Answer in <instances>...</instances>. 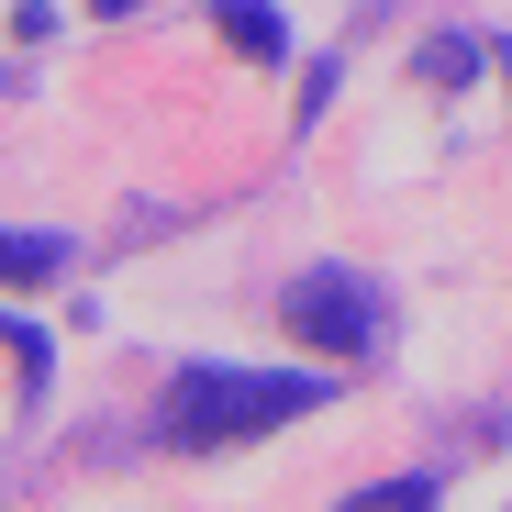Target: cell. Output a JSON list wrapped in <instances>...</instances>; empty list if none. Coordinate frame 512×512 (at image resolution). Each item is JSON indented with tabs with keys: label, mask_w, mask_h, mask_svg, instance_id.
Segmentation results:
<instances>
[{
	"label": "cell",
	"mask_w": 512,
	"mask_h": 512,
	"mask_svg": "<svg viewBox=\"0 0 512 512\" xmlns=\"http://www.w3.org/2000/svg\"><path fill=\"white\" fill-rule=\"evenodd\" d=\"M312 401H323V368L256 379V368H212V357H190L179 379H167L156 446H179V457H212V446H256V435H279V423H301Z\"/></svg>",
	"instance_id": "6da1fadb"
},
{
	"label": "cell",
	"mask_w": 512,
	"mask_h": 512,
	"mask_svg": "<svg viewBox=\"0 0 512 512\" xmlns=\"http://www.w3.org/2000/svg\"><path fill=\"white\" fill-rule=\"evenodd\" d=\"M290 334H301V346H323V368L368 357V346H379V301H368V279H357V268H312V279L290 290Z\"/></svg>",
	"instance_id": "7a4b0ae2"
},
{
	"label": "cell",
	"mask_w": 512,
	"mask_h": 512,
	"mask_svg": "<svg viewBox=\"0 0 512 512\" xmlns=\"http://www.w3.org/2000/svg\"><path fill=\"white\" fill-rule=\"evenodd\" d=\"M67 279V234H0V290H56Z\"/></svg>",
	"instance_id": "3957f363"
},
{
	"label": "cell",
	"mask_w": 512,
	"mask_h": 512,
	"mask_svg": "<svg viewBox=\"0 0 512 512\" xmlns=\"http://www.w3.org/2000/svg\"><path fill=\"white\" fill-rule=\"evenodd\" d=\"M334 512H435V479H368V490H346Z\"/></svg>",
	"instance_id": "277c9868"
},
{
	"label": "cell",
	"mask_w": 512,
	"mask_h": 512,
	"mask_svg": "<svg viewBox=\"0 0 512 512\" xmlns=\"http://www.w3.org/2000/svg\"><path fill=\"white\" fill-rule=\"evenodd\" d=\"M234 45H245L256 67H268V56H279V12H256V0H234Z\"/></svg>",
	"instance_id": "5b68a950"
}]
</instances>
